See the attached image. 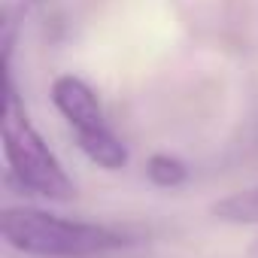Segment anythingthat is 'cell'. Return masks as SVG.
Returning <instances> with one entry per match:
<instances>
[{"mask_svg": "<svg viewBox=\"0 0 258 258\" xmlns=\"http://www.w3.org/2000/svg\"><path fill=\"white\" fill-rule=\"evenodd\" d=\"M210 213L228 225H258V182L219 198L210 207Z\"/></svg>", "mask_w": 258, "mask_h": 258, "instance_id": "4", "label": "cell"}, {"mask_svg": "<svg viewBox=\"0 0 258 258\" xmlns=\"http://www.w3.org/2000/svg\"><path fill=\"white\" fill-rule=\"evenodd\" d=\"M146 179L155 188H179L188 179V164L170 152H155L146 161Z\"/></svg>", "mask_w": 258, "mask_h": 258, "instance_id": "5", "label": "cell"}, {"mask_svg": "<svg viewBox=\"0 0 258 258\" xmlns=\"http://www.w3.org/2000/svg\"><path fill=\"white\" fill-rule=\"evenodd\" d=\"M0 231L16 252L34 258H97L134 243L121 228L67 219L37 207H7L0 216Z\"/></svg>", "mask_w": 258, "mask_h": 258, "instance_id": "1", "label": "cell"}, {"mask_svg": "<svg viewBox=\"0 0 258 258\" xmlns=\"http://www.w3.org/2000/svg\"><path fill=\"white\" fill-rule=\"evenodd\" d=\"M52 103L61 112V118L70 124L79 152L91 164H97L103 170H121L127 164V146L109 127L103 106L85 79H79L73 73L58 76L52 82Z\"/></svg>", "mask_w": 258, "mask_h": 258, "instance_id": "3", "label": "cell"}, {"mask_svg": "<svg viewBox=\"0 0 258 258\" xmlns=\"http://www.w3.org/2000/svg\"><path fill=\"white\" fill-rule=\"evenodd\" d=\"M0 131H4V155H7L10 173L19 179L22 188H28L37 198H46V201H70L76 195V185L67 176L64 164L49 149L43 134L34 127V121L16 91L10 67H7V97H4Z\"/></svg>", "mask_w": 258, "mask_h": 258, "instance_id": "2", "label": "cell"}]
</instances>
